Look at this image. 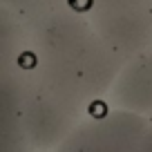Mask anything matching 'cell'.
I'll return each instance as SVG.
<instances>
[{
  "label": "cell",
  "mask_w": 152,
  "mask_h": 152,
  "mask_svg": "<svg viewBox=\"0 0 152 152\" xmlns=\"http://www.w3.org/2000/svg\"><path fill=\"white\" fill-rule=\"evenodd\" d=\"M85 9L52 5L29 16L2 11V65L27 72L90 112L107 96L123 58L105 43Z\"/></svg>",
  "instance_id": "obj_1"
},
{
  "label": "cell",
  "mask_w": 152,
  "mask_h": 152,
  "mask_svg": "<svg viewBox=\"0 0 152 152\" xmlns=\"http://www.w3.org/2000/svg\"><path fill=\"white\" fill-rule=\"evenodd\" d=\"M152 119L110 107L90 114L52 152H139Z\"/></svg>",
  "instance_id": "obj_2"
},
{
  "label": "cell",
  "mask_w": 152,
  "mask_h": 152,
  "mask_svg": "<svg viewBox=\"0 0 152 152\" xmlns=\"http://www.w3.org/2000/svg\"><path fill=\"white\" fill-rule=\"evenodd\" d=\"M85 11L123 61L152 47V0H90Z\"/></svg>",
  "instance_id": "obj_3"
},
{
  "label": "cell",
  "mask_w": 152,
  "mask_h": 152,
  "mask_svg": "<svg viewBox=\"0 0 152 152\" xmlns=\"http://www.w3.org/2000/svg\"><path fill=\"white\" fill-rule=\"evenodd\" d=\"M105 103L152 119V47L123 61Z\"/></svg>",
  "instance_id": "obj_4"
},
{
  "label": "cell",
  "mask_w": 152,
  "mask_h": 152,
  "mask_svg": "<svg viewBox=\"0 0 152 152\" xmlns=\"http://www.w3.org/2000/svg\"><path fill=\"white\" fill-rule=\"evenodd\" d=\"M139 152H152V121L148 125L145 134H143V141H141V150Z\"/></svg>",
  "instance_id": "obj_5"
}]
</instances>
